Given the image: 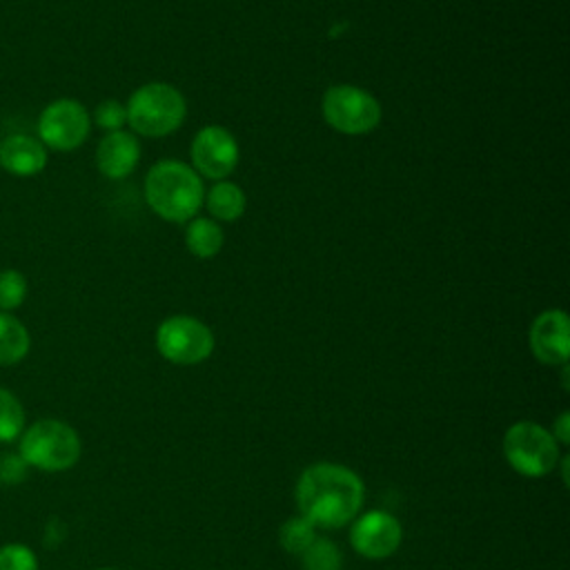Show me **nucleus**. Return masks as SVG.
Returning a JSON list of instances; mask_svg holds the SVG:
<instances>
[{
  "label": "nucleus",
  "instance_id": "f257e3e1",
  "mask_svg": "<svg viewBox=\"0 0 570 570\" xmlns=\"http://www.w3.org/2000/svg\"><path fill=\"white\" fill-rule=\"evenodd\" d=\"M296 510L314 528L336 530L361 512L365 499V485L361 476L341 465L321 461L305 468L294 488Z\"/></svg>",
  "mask_w": 570,
  "mask_h": 570
},
{
  "label": "nucleus",
  "instance_id": "f03ea898",
  "mask_svg": "<svg viewBox=\"0 0 570 570\" xmlns=\"http://www.w3.org/2000/svg\"><path fill=\"white\" fill-rule=\"evenodd\" d=\"M203 178L180 160H158L145 176V200L149 209L169 223H189L203 207Z\"/></svg>",
  "mask_w": 570,
  "mask_h": 570
},
{
  "label": "nucleus",
  "instance_id": "7ed1b4c3",
  "mask_svg": "<svg viewBox=\"0 0 570 570\" xmlns=\"http://www.w3.org/2000/svg\"><path fill=\"white\" fill-rule=\"evenodd\" d=\"M127 125L136 136L163 138L174 134L187 116L185 96L169 82L140 85L127 100Z\"/></svg>",
  "mask_w": 570,
  "mask_h": 570
},
{
  "label": "nucleus",
  "instance_id": "20e7f679",
  "mask_svg": "<svg viewBox=\"0 0 570 570\" xmlns=\"http://www.w3.org/2000/svg\"><path fill=\"white\" fill-rule=\"evenodd\" d=\"M503 456L508 465L528 479L550 474L561 459V445L552 432L534 421H517L503 434Z\"/></svg>",
  "mask_w": 570,
  "mask_h": 570
},
{
  "label": "nucleus",
  "instance_id": "39448f33",
  "mask_svg": "<svg viewBox=\"0 0 570 570\" xmlns=\"http://www.w3.org/2000/svg\"><path fill=\"white\" fill-rule=\"evenodd\" d=\"M20 459L45 472H62L80 459V439L76 430L58 419L36 421L20 441Z\"/></svg>",
  "mask_w": 570,
  "mask_h": 570
},
{
  "label": "nucleus",
  "instance_id": "423d86ee",
  "mask_svg": "<svg viewBox=\"0 0 570 570\" xmlns=\"http://www.w3.org/2000/svg\"><path fill=\"white\" fill-rule=\"evenodd\" d=\"M325 122L345 136H363L381 122V102L363 87L332 85L321 100Z\"/></svg>",
  "mask_w": 570,
  "mask_h": 570
},
{
  "label": "nucleus",
  "instance_id": "0eeeda50",
  "mask_svg": "<svg viewBox=\"0 0 570 570\" xmlns=\"http://www.w3.org/2000/svg\"><path fill=\"white\" fill-rule=\"evenodd\" d=\"M156 350L174 365H196L212 356L214 332L196 316L176 314L156 327Z\"/></svg>",
  "mask_w": 570,
  "mask_h": 570
},
{
  "label": "nucleus",
  "instance_id": "6e6552de",
  "mask_svg": "<svg viewBox=\"0 0 570 570\" xmlns=\"http://www.w3.org/2000/svg\"><path fill=\"white\" fill-rule=\"evenodd\" d=\"M38 140L53 151L78 149L91 131V116L87 107L73 98H58L49 102L38 116Z\"/></svg>",
  "mask_w": 570,
  "mask_h": 570
},
{
  "label": "nucleus",
  "instance_id": "1a4fd4ad",
  "mask_svg": "<svg viewBox=\"0 0 570 570\" xmlns=\"http://www.w3.org/2000/svg\"><path fill=\"white\" fill-rule=\"evenodd\" d=\"M191 167L200 178L225 180L238 165V142L227 127L205 125L189 147Z\"/></svg>",
  "mask_w": 570,
  "mask_h": 570
},
{
  "label": "nucleus",
  "instance_id": "9d476101",
  "mask_svg": "<svg viewBox=\"0 0 570 570\" xmlns=\"http://www.w3.org/2000/svg\"><path fill=\"white\" fill-rule=\"evenodd\" d=\"M403 539L399 519L385 510H367L352 519L350 543L352 548L372 561L392 557Z\"/></svg>",
  "mask_w": 570,
  "mask_h": 570
},
{
  "label": "nucleus",
  "instance_id": "9b49d317",
  "mask_svg": "<svg viewBox=\"0 0 570 570\" xmlns=\"http://www.w3.org/2000/svg\"><path fill=\"white\" fill-rule=\"evenodd\" d=\"M528 345L543 365H568L570 321L563 309H543L530 325Z\"/></svg>",
  "mask_w": 570,
  "mask_h": 570
},
{
  "label": "nucleus",
  "instance_id": "f8f14e48",
  "mask_svg": "<svg viewBox=\"0 0 570 570\" xmlns=\"http://www.w3.org/2000/svg\"><path fill=\"white\" fill-rule=\"evenodd\" d=\"M140 160V142L138 136L125 129L107 131L96 149L98 171L111 180H120L129 176Z\"/></svg>",
  "mask_w": 570,
  "mask_h": 570
},
{
  "label": "nucleus",
  "instance_id": "ddd939ff",
  "mask_svg": "<svg viewBox=\"0 0 570 570\" xmlns=\"http://www.w3.org/2000/svg\"><path fill=\"white\" fill-rule=\"evenodd\" d=\"M47 147L31 134H7L0 138V167L18 178L38 176L47 167Z\"/></svg>",
  "mask_w": 570,
  "mask_h": 570
},
{
  "label": "nucleus",
  "instance_id": "4468645a",
  "mask_svg": "<svg viewBox=\"0 0 570 570\" xmlns=\"http://www.w3.org/2000/svg\"><path fill=\"white\" fill-rule=\"evenodd\" d=\"M207 212L214 216V220L232 223L238 220L245 214L247 207V196L245 191L232 183V180H216L209 191H205L203 198Z\"/></svg>",
  "mask_w": 570,
  "mask_h": 570
},
{
  "label": "nucleus",
  "instance_id": "2eb2a0df",
  "mask_svg": "<svg viewBox=\"0 0 570 570\" xmlns=\"http://www.w3.org/2000/svg\"><path fill=\"white\" fill-rule=\"evenodd\" d=\"M225 243V232L214 218L194 216L185 227V245L196 258H214Z\"/></svg>",
  "mask_w": 570,
  "mask_h": 570
},
{
  "label": "nucleus",
  "instance_id": "dca6fc26",
  "mask_svg": "<svg viewBox=\"0 0 570 570\" xmlns=\"http://www.w3.org/2000/svg\"><path fill=\"white\" fill-rule=\"evenodd\" d=\"M31 347L29 330L11 312H0V365L20 363Z\"/></svg>",
  "mask_w": 570,
  "mask_h": 570
},
{
  "label": "nucleus",
  "instance_id": "f3484780",
  "mask_svg": "<svg viewBox=\"0 0 570 570\" xmlns=\"http://www.w3.org/2000/svg\"><path fill=\"white\" fill-rule=\"evenodd\" d=\"M301 566L303 570H341L343 568L341 548L332 539L316 537L301 554Z\"/></svg>",
  "mask_w": 570,
  "mask_h": 570
},
{
  "label": "nucleus",
  "instance_id": "a211bd4d",
  "mask_svg": "<svg viewBox=\"0 0 570 570\" xmlns=\"http://www.w3.org/2000/svg\"><path fill=\"white\" fill-rule=\"evenodd\" d=\"M316 539V528L301 514L287 519L281 528H278V543L285 552L301 557L305 552V548Z\"/></svg>",
  "mask_w": 570,
  "mask_h": 570
},
{
  "label": "nucleus",
  "instance_id": "6ab92c4d",
  "mask_svg": "<svg viewBox=\"0 0 570 570\" xmlns=\"http://www.w3.org/2000/svg\"><path fill=\"white\" fill-rule=\"evenodd\" d=\"M24 428V410L18 396L0 387V441H13Z\"/></svg>",
  "mask_w": 570,
  "mask_h": 570
},
{
  "label": "nucleus",
  "instance_id": "aec40b11",
  "mask_svg": "<svg viewBox=\"0 0 570 570\" xmlns=\"http://www.w3.org/2000/svg\"><path fill=\"white\" fill-rule=\"evenodd\" d=\"M27 298V278L20 269H0V312L18 309Z\"/></svg>",
  "mask_w": 570,
  "mask_h": 570
},
{
  "label": "nucleus",
  "instance_id": "412c9836",
  "mask_svg": "<svg viewBox=\"0 0 570 570\" xmlns=\"http://www.w3.org/2000/svg\"><path fill=\"white\" fill-rule=\"evenodd\" d=\"M91 120L100 129H105V131H118V129H122L127 125V109H125V105L120 100L107 98V100L96 105Z\"/></svg>",
  "mask_w": 570,
  "mask_h": 570
},
{
  "label": "nucleus",
  "instance_id": "4be33fe9",
  "mask_svg": "<svg viewBox=\"0 0 570 570\" xmlns=\"http://www.w3.org/2000/svg\"><path fill=\"white\" fill-rule=\"evenodd\" d=\"M0 570H38V559L31 548L9 543L0 548Z\"/></svg>",
  "mask_w": 570,
  "mask_h": 570
},
{
  "label": "nucleus",
  "instance_id": "5701e85b",
  "mask_svg": "<svg viewBox=\"0 0 570 570\" xmlns=\"http://www.w3.org/2000/svg\"><path fill=\"white\" fill-rule=\"evenodd\" d=\"M552 436L559 445H568L570 443V412L563 410L557 419H554V425H552Z\"/></svg>",
  "mask_w": 570,
  "mask_h": 570
},
{
  "label": "nucleus",
  "instance_id": "b1692460",
  "mask_svg": "<svg viewBox=\"0 0 570 570\" xmlns=\"http://www.w3.org/2000/svg\"><path fill=\"white\" fill-rule=\"evenodd\" d=\"M98 570H116V568H98Z\"/></svg>",
  "mask_w": 570,
  "mask_h": 570
}]
</instances>
